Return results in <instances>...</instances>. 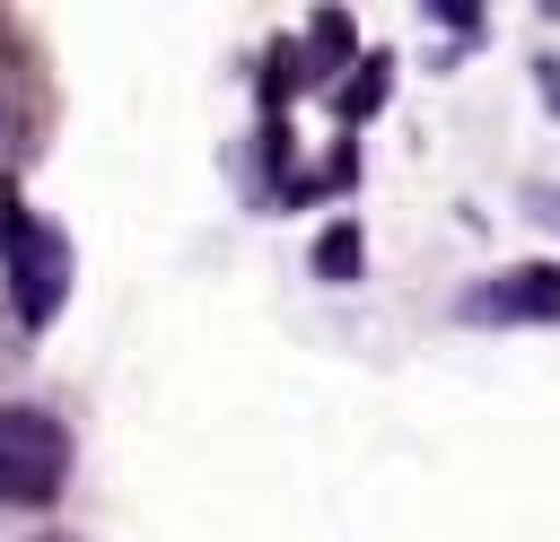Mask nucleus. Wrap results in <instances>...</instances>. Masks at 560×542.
<instances>
[{"label": "nucleus", "mask_w": 560, "mask_h": 542, "mask_svg": "<svg viewBox=\"0 0 560 542\" xmlns=\"http://www.w3.org/2000/svg\"><path fill=\"white\" fill-rule=\"evenodd\" d=\"M61 481H70V437H61L44 411L9 402V411H0V498L44 507V498H61Z\"/></svg>", "instance_id": "nucleus-1"}, {"label": "nucleus", "mask_w": 560, "mask_h": 542, "mask_svg": "<svg viewBox=\"0 0 560 542\" xmlns=\"http://www.w3.org/2000/svg\"><path fill=\"white\" fill-rule=\"evenodd\" d=\"M9 271H18V315L44 323L52 297H61V280H70V254H61V236L44 219H9Z\"/></svg>", "instance_id": "nucleus-2"}, {"label": "nucleus", "mask_w": 560, "mask_h": 542, "mask_svg": "<svg viewBox=\"0 0 560 542\" xmlns=\"http://www.w3.org/2000/svg\"><path fill=\"white\" fill-rule=\"evenodd\" d=\"M324 271H359V236H324Z\"/></svg>", "instance_id": "nucleus-3"}]
</instances>
